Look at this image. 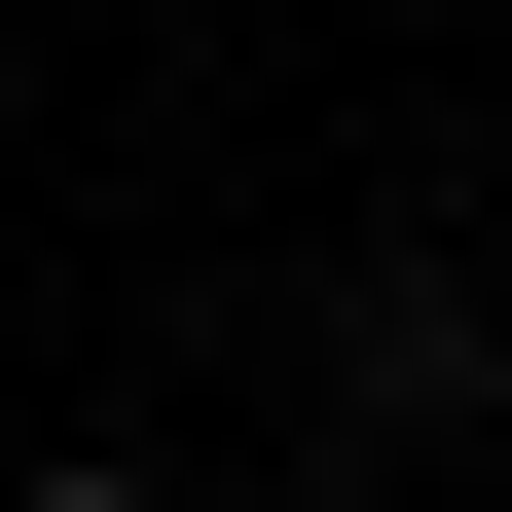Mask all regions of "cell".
<instances>
[{"instance_id":"obj_1","label":"cell","mask_w":512,"mask_h":512,"mask_svg":"<svg viewBox=\"0 0 512 512\" xmlns=\"http://www.w3.org/2000/svg\"><path fill=\"white\" fill-rule=\"evenodd\" d=\"M0 512H183V476H147V439H74V476H0Z\"/></svg>"}]
</instances>
